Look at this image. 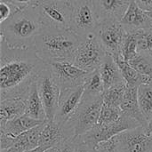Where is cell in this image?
Masks as SVG:
<instances>
[{
	"instance_id": "6da1fadb",
	"label": "cell",
	"mask_w": 152,
	"mask_h": 152,
	"mask_svg": "<svg viewBox=\"0 0 152 152\" xmlns=\"http://www.w3.org/2000/svg\"><path fill=\"white\" fill-rule=\"evenodd\" d=\"M49 66L35 49L12 48L0 40L1 100L25 98L30 86Z\"/></svg>"
},
{
	"instance_id": "7a4b0ae2",
	"label": "cell",
	"mask_w": 152,
	"mask_h": 152,
	"mask_svg": "<svg viewBox=\"0 0 152 152\" xmlns=\"http://www.w3.org/2000/svg\"><path fill=\"white\" fill-rule=\"evenodd\" d=\"M42 28L36 6L26 7L0 23V40L12 48H32Z\"/></svg>"
},
{
	"instance_id": "3957f363",
	"label": "cell",
	"mask_w": 152,
	"mask_h": 152,
	"mask_svg": "<svg viewBox=\"0 0 152 152\" xmlns=\"http://www.w3.org/2000/svg\"><path fill=\"white\" fill-rule=\"evenodd\" d=\"M82 39L70 29L43 28L36 38L33 48L47 63L71 61Z\"/></svg>"
},
{
	"instance_id": "277c9868",
	"label": "cell",
	"mask_w": 152,
	"mask_h": 152,
	"mask_svg": "<svg viewBox=\"0 0 152 152\" xmlns=\"http://www.w3.org/2000/svg\"><path fill=\"white\" fill-rule=\"evenodd\" d=\"M102 105V95L99 97H82L77 110L66 123L72 131L74 138L85 134L98 124Z\"/></svg>"
},
{
	"instance_id": "5b68a950",
	"label": "cell",
	"mask_w": 152,
	"mask_h": 152,
	"mask_svg": "<svg viewBox=\"0 0 152 152\" xmlns=\"http://www.w3.org/2000/svg\"><path fill=\"white\" fill-rule=\"evenodd\" d=\"M36 9L43 28L69 29L72 4L61 0H39Z\"/></svg>"
},
{
	"instance_id": "8992f818",
	"label": "cell",
	"mask_w": 152,
	"mask_h": 152,
	"mask_svg": "<svg viewBox=\"0 0 152 152\" xmlns=\"http://www.w3.org/2000/svg\"><path fill=\"white\" fill-rule=\"evenodd\" d=\"M99 20L92 0H76L72 3L69 29L82 40L94 34Z\"/></svg>"
},
{
	"instance_id": "52a82bcc",
	"label": "cell",
	"mask_w": 152,
	"mask_h": 152,
	"mask_svg": "<svg viewBox=\"0 0 152 152\" xmlns=\"http://www.w3.org/2000/svg\"><path fill=\"white\" fill-rule=\"evenodd\" d=\"M134 119L123 113L122 117L116 122L110 124H97L90 131L79 136V138L93 148H97L102 142H107L124 131L140 126Z\"/></svg>"
},
{
	"instance_id": "ba28073f",
	"label": "cell",
	"mask_w": 152,
	"mask_h": 152,
	"mask_svg": "<svg viewBox=\"0 0 152 152\" xmlns=\"http://www.w3.org/2000/svg\"><path fill=\"white\" fill-rule=\"evenodd\" d=\"M107 54L96 35L92 34L81 41L75 53L73 63L87 72H93L100 68Z\"/></svg>"
},
{
	"instance_id": "9c48e42d",
	"label": "cell",
	"mask_w": 152,
	"mask_h": 152,
	"mask_svg": "<svg viewBox=\"0 0 152 152\" xmlns=\"http://www.w3.org/2000/svg\"><path fill=\"white\" fill-rule=\"evenodd\" d=\"M94 34L108 54L114 59L122 58V46L126 32L119 20L99 21Z\"/></svg>"
},
{
	"instance_id": "30bf717a",
	"label": "cell",
	"mask_w": 152,
	"mask_h": 152,
	"mask_svg": "<svg viewBox=\"0 0 152 152\" xmlns=\"http://www.w3.org/2000/svg\"><path fill=\"white\" fill-rule=\"evenodd\" d=\"M39 96L42 100L47 121H53L61 96V87L54 79L48 66L37 80Z\"/></svg>"
},
{
	"instance_id": "8fae6325",
	"label": "cell",
	"mask_w": 152,
	"mask_h": 152,
	"mask_svg": "<svg viewBox=\"0 0 152 152\" xmlns=\"http://www.w3.org/2000/svg\"><path fill=\"white\" fill-rule=\"evenodd\" d=\"M49 66L61 91L84 86L91 73L67 61H53L49 63Z\"/></svg>"
},
{
	"instance_id": "7c38bea8",
	"label": "cell",
	"mask_w": 152,
	"mask_h": 152,
	"mask_svg": "<svg viewBox=\"0 0 152 152\" xmlns=\"http://www.w3.org/2000/svg\"><path fill=\"white\" fill-rule=\"evenodd\" d=\"M114 139L118 152H152V134L142 126L124 131Z\"/></svg>"
},
{
	"instance_id": "4fadbf2b",
	"label": "cell",
	"mask_w": 152,
	"mask_h": 152,
	"mask_svg": "<svg viewBox=\"0 0 152 152\" xmlns=\"http://www.w3.org/2000/svg\"><path fill=\"white\" fill-rule=\"evenodd\" d=\"M84 94V86L61 91L59 105L53 121L66 124L79 106Z\"/></svg>"
},
{
	"instance_id": "5bb4252c",
	"label": "cell",
	"mask_w": 152,
	"mask_h": 152,
	"mask_svg": "<svg viewBox=\"0 0 152 152\" xmlns=\"http://www.w3.org/2000/svg\"><path fill=\"white\" fill-rule=\"evenodd\" d=\"M71 139H74V134L66 124L62 125L55 121H45L40 136L39 147L48 151Z\"/></svg>"
},
{
	"instance_id": "9a60e30c",
	"label": "cell",
	"mask_w": 152,
	"mask_h": 152,
	"mask_svg": "<svg viewBox=\"0 0 152 152\" xmlns=\"http://www.w3.org/2000/svg\"><path fill=\"white\" fill-rule=\"evenodd\" d=\"M99 21L119 20L124 16L132 0H92Z\"/></svg>"
},
{
	"instance_id": "2e32d148",
	"label": "cell",
	"mask_w": 152,
	"mask_h": 152,
	"mask_svg": "<svg viewBox=\"0 0 152 152\" xmlns=\"http://www.w3.org/2000/svg\"><path fill=\"white\" fill-rule=\"evenodd\" d=\"M120 23L126 33L140 31L151 28V21L147 12L132 0L129 7L120 20Z\"/></svg>"
},
{
	"instance_id": "e0dca14e",
	"label": "cell",
	"mask_w": 152,
	"mask_h": 152,
	"mask_svg": "<svg viewBox=\"0 0 152 152\" xmlns=\"http://www.w3.org/2000/svg\"><path fill=\"white\" fill-rule=\"evenodd\" d=\"M120 108L124 114L136 120L141 126L147 127L149 121L142 113L138 102V87L126 86Z\"/></svg>"
},
{
	"instance_id": "ac0fdd59",
	"label": "cell",
	"mask_w": 152,
	"mask_h": 152,
	"mask_svg": "<svg viewBox=\"0 0 152 152\" xmlns=\"http://www.w3.org/2000/svg\"><path fill=\"white\" fill-rule=\"evenodd\" d=\"M44 124L45 122L14 137L12 147L7 150H3L1 152H24L39 147V141Z\"/></svg>"
},
{
	"instance_id": "d6986e66",
	"label": "cell",
	"mask_w": 152,
	"mask_h": 152,
	"mask_svg": "<svg viewBox=\"0 0 152 152\" xmlns=\"http://www.w3.org/2000/svg\"><path fill=\"white\" fill-rule=\"evenodd\" d=\"M98 69L105 90L125 82L116 60L110 54H107Z\"/></svg>"
},
{
	"instance_id": "ffe728a7",
	"label": "cell",
	"mask_w": 152,
	"mask_h": 152,
	"mask_svg": "<svg viewBox=\"0 0 152 152\" xmlns=\"http://www.w3.org/2000/svg\"><path fill=\"white\" fill-rule=\"evenodd\" d=\"M26 102L23 98H11L1 100L0 103V128L6 122L25 114Z\"/></svg>"
},
{
	"instance_id": "44dd1931",
	"label": "cell",
	"mask_w": 152,
	"mask_h": 152,
	"mask_svg": "<svg viewBox=\"0 0 152 152\" xmlns=\"http://www.w3.org/2000/svg\"><path fill=\"white\" fill-rule=\"evenodd\" d=\"M24 100L26 102V111H25L26 115L37 120L47 121L45 110L42 100L39 96L37 82H35L30 86Z\"/></svg>"
},
{
	"instance_id": "7402d4cb",
	"label": "cell",
	"mask_w": 152,
	"mask_h": 152,
	"mask_svg": "<svg viewBox=\"0 0 152 152\" xmlns=\"http://www.w3.org/2000/svg\"><path fill=\"white\" fill-rule=\"evenodd\" d=\"M45 121L37 120L24 114L19 118H13L4 125V126L0 128V133H4L10 136L16 137L41 124Z\"/></svg>"
},
{
	"instance_id": "603a6c76",
	"label": "cell",
	"mask_w": 152,
	"mask_h": 152,
	"mask_svg": "<svg viewBox=\"0 0 152 152\" xmlns=\"http://www.w3.org/2000/svg\"><path fill=\"white\" fill-rule=\"evenodd\" d=\"M115 60L119 67L122 77L126 86L132 87H139L141 85L152 83L151 78L137 71L127 61L123 60V58H118Z\"/></svg>"
},
{
	"instance_id": "cb8c5ba5",
	"label": "cell",
	"mask_w": 152,
	"mask_h": 152,
	"mask_svg": "<svg viewBox=\"0 0 152 152\" xmlns=\"http://www.w3.org/2000/svg\"><path fill=\"white\" fill-rule=\"evenodd\" d=\"M104 86L99 69L90 73L84 85V97H99L104 93Z\"/></svg>"
},
{
	"instance_id": "d4e9b609",
	"label": "cell",
	"mask_w": 152,
	"mask_h": 152,
	"mask_svg": "<svg viewBox=\"0 0 152 152\" xmlns=\"http://www.w3.org/2000/svg\"><path fill=\"white\" fill-rule=\"evenodd\" d=\"M138 102L142 113L149 121L152 116V83L138 87Z\"/></svg>"
},
{
	"instance_id": "484cf974",
	"label": "cell",
	"mask_w": 152,
	"mask_h": 152,
	"mask_svg": "<svg viewBox=\"0 0 152 152\" xmlns=\"http://www.w3.org/2000/svg\"><path fill=\"white\" fill-rule=\"evenodd\" d=\"M126 89V82L113 86L106 89L102 94L103 103L110 106L120 107Z\"/></svg>"
},
{
	"instance_id": "4316f807",
	"label": "cell",
	"mask_w": 152,
	"mask_h": 152,
	"mask_svg": "<svg viewBox=\"0 0 152 152\" xmlns=\"http://www.w3.org/2000/svg\"><path fill=\"white\" fill-rule=\"evenodd\" d=\"M128 63L137 71L152 79V54L138 53Z\"/></svg>"
},
{
	"instance_id": "83f0119b",
	"label": "cell",
	"mask_w": 152,
	"mask_h": 152,
	"mask_svg": "<svg viewBox=\"0 0 152 152\" xmlns=\"http://www.w3.org/2000/svg\"><path fill=\"white\" fill-rule=\"evenodd\" d=\"M137 54H138L137 31L132 33H126L122 46V58L123 60L128 62Z\"/></svg>"
},
{
	"instance_id": "f1b7e54d",
	"label": "cell",
	"mask_w": 152,
	"mask_h": 152,
	"mask_svg": "<svg viewBox=\"0 0 152 152\" xmlns=\"http://www.w3.org/2000/svg\"><path fill=\"white\" fill-rule=\"evenodd\" d=\"M123 115V111L120 107L110 106L104 104L102 105L98 124H110L118 121Z\"/></svg>"
},
{
	"instance_id": "f546056e",
	"label": "cell",
	"mask_w": 152,
	"mask_h": 152,
	"mask_svg": "<svg viewBox=\"0 0 152 152\" xmlns=\"http://www.w3.org/2000/svg\"><path fill=\"white\" fill-rule=\"evenodd\" d=\"M138 53L152 54V28H146L137 31Z\"/></svg>"
},
{
	"instance_id": "4dcf8cb0",
	"label": "cell",
	"mask_w": 152,
	"mask_h": 152,
	"mask_svg": "<svg viewBox=\"0 0 152 152\" xmlns=\"http://www.w3.org/2000/svg\"><path fill=\"white\" fill-rule=\"evenodd\" d=\"M20 9L16 6L0 0V23L8 20L12 14H14Z\"/></svg>"
},
{
	"instance_id": "1f68e13d",
	"label": "cell",
	"mask_w": 152,
	"mask_h": 152,
	"mask_svg": "<svg viewBox=\"0 0 152 152\" xmlns=\"http://www.w3.org/2000/svg\"><path fill=\"white\" fill-rule=\"evenodd\" d=\"M74 150H75V141L74 139H71L53 148L49 149L45 152H74Z\"/></svg>"
},
{
	"instance_id": "d6a6232c",
	"label": "cell",
	"mask_w": 152,
	"mask_h": 152,
	"mask_svg": "<svg viewBox=\"0 0 152 152\" xmlns=\"http://www.w3.org/2000/svg\"><path fill=\"white\" fill-rule=\"evenodd\" d=\"M75 141V150L74 152H100L97 148H93L84 142L79 137L74 138Z\"/></svg>"
},
{
	"instance_id": "836d02e7",
	"label": "cell",
	"mask_w": 152,
	"mask_h": 152,
	"mask_svg": "<svg viewBox=\"0 0 152 152\" xmlns=\"http://www.w3.org/2000/svg\"><path fill=\"white\" fill-rule=\"evenodd\" d=\"M7 2L19 9H23L29 6H36L39 0H1Z\"/></svg>"
},
{
	"instance_id": "e575fe53",
	"label": "cell",
	"mask_w": 152,
	"mask_h": 152,
	"mask_svg": "<svg viewBox=\"0 0 152 152\" xmlns=\"http://www.w3.org/2000/svg\"><path fill=\"white\" fill-rule=\"evenodd\" d=\"M97 150L100 152H118L114 138L100 143L97 147Z\"/></svg>"
},
{
	"instance_id": "d590c367",
	"label": "cell",
	"mask_w": 152,
	"mask_h": 152,
	"mask_svg": "<svg viewBox=\"0 0 152 152\" xmlns=\"http://www.w3.org/2000/svg\"><path fill=\"white\" fill-rule=\"evenodd\" d=\"M134 2L145 12L152 11V0H134Z\"/></svg>"
},
{
	"instance_id": "8d00e7d4",
	"label": "cell",
	"mask_w": 152,
	"mask_h": 152,
	"mask_svg": "<svg viewBox=\"0 0 152 152\" xmlns=\"http://www.w3.org/2000/svg\"><path fill=\"white\" fill-rule=\"evenodd\" d=\"M146 131H147L148 134H152V116L151 117L150 120H149L148 126L146 127Z\"/></svg>"
},
{
	"instance_id": "74e56055",
	"label": "cell",
	"mask_w": 152,
	"mask_h": 152,
	"mask_svg": "<svg viewBox=\"0 0 152 152\" xmlns=\"http://www.w3.org/2000/svg\"><path fill=\"white\" fill-rule=\"evenodd\" d=\"M46 151L44 149V148H42V147H37V148H36V149H33V150H30V151H24V152H45Z\"/></svg>"
},
{
	"instance_id": "f35d334b",
	"label": "cell",
	"mask_w": 152,
	"mask_h": 152,
	"mask_svg": "<svg viewBox=\"0 0 152 152\" xmlns=\"http://www.w3.org/2000/svg\"><path fill=\"white\" fill-rule=\"evenodd\" d=\"M147 12V15L150 19V21H151V28H152V11H150V12Z\"/></svg>"
},
{
	"instance_id": "ab89813d",
	"label": "cell",
	"mask_w": 152,
	"mask_h": 152,
	"mask_svg": "<svg viewBox=\"0 0 152 152\" xmlns=\"http://www.w3.org/2000/svg\"><path fill=\"white\" fill-rule=\"evenodd\" d=\"M61 1H65V2H69V3L72 4V3H74L76 0H61Z\"/></svg>"
}]
</instances>
